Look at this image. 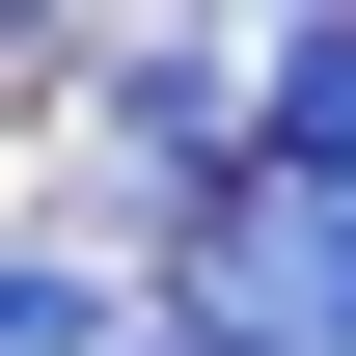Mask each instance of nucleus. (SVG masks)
<instances>
[{
    "label": "nucleus",
    "mask_w": 356,
    "mask_h": 356,
    "mask_svg": "<svg viewBox=\"0 0 356 356\" xmlns=\"http://www.w3.org/2000/svg\"><path fill=\"white\" fill-rule=\"evenodd\" d=\"M137 302H110V274H55V247H0V356H110Z\"/></svg>",
    "instance_id": "nucleus-2"
},
{
    "label": "nucleus",
    "mask_w": 356,
    "mask_h": 356,
    "mask_svg": "<svg viewBox=\"0 0 356 356\" xmlns=\"http://www.w3.org/2000/svg\"><path fill=\"white\" fill-rule=\"evenodd\" d=\"M110 356H247V329H192V302H137V329H110Z\"/></svg>",
    "instance_id": "nucleus-3"
},
{
    "label": "nucleus",
    "mask_w": 356,
    "mask_h": 356,
    "mask_svg": "<svg viewBox=\"0 0 356 356\" xmlns=\"http://www.w3.org/2000/svg\"><path fill=\"white\" fill-rule=\"evenodd\" d=\"M247 137H274V192H329V220H356V28H274Z\"/></svg>",
    "instance_id": "nucleus-1"
}]
</instances>
